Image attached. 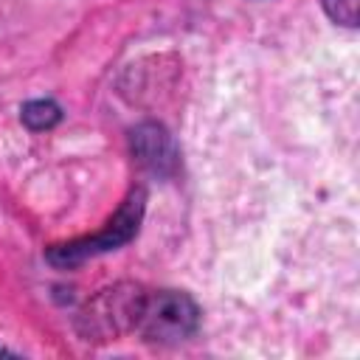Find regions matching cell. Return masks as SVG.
Returning a JSON list of instances; mask_svg holds the SVG:
<instances>
[{"mask_svg":"<svg viewBox=\"0 0 360 360\" xmlns=\"http://www.w3.org/2000/svg\"><path fill=\"white\" fill-rule=\"evenodd\" d=\"M0 354H8V349H3V346H0Z\"/></svg>","mask_w":360,"mask_h":360,"instance_id":"cell-7","label":"cell"},{"mask_svg":"<svg viewBox=\"0 0 360 360\" xmlns=\"http://www.w3.org/2000/svg\"><path fill=\"white\" fill-rule=\"evenodd\" d=\"M129 143H132V155L138 158V163L146 172H152L158 177L177 174L180 152H177V143L163 124H155V121L138 124L129 135Z\"/></svg>","mask_w":360,"mask_h":360,"instance_id":"cell-4","label":"cell"},{"mask_svg":"<svg viewBox=\"0 0 360 360\" xmlns=\"http://www.w3.org/2000/svg\"><path fill=\"white\" fill-rule=\"evenodd\" d=\"M200 326V307L188 292L180 290H146L135 332L149 343H180Z\"/></svg>","mask_w":360,"mask_h":360,"instance_id":"cell-2","label":"cell"},{"mask_svg":"<svg viewBox=\"0 0 360 360\" xmlns=\"http://www.w3.org/2000/svg\"><path fill=\"white\" fill-rule=\"evenodd\" d=\"M323 11L329 14L332 22L343 25V28H357V17H360V0H321Z\"/></svg>","mask_w":360,"mask_h":360,"instance_id":"cell-6","label":"cell"},{"mask_svg":"<svg viewBox=\"0 0 360 360\" xmlns=\"http://www.w3.org/2000/svg\"><path fill=\"white\" fill-rule=\"evenodd\" d=\"M143 292L146 290L141 284H132V281H121L115 287L101 290L79 312L82 338L110 340V338H121L127 332H135V321H138Z\"/></svg>","mask_w":360,"mask_h":360,"instance_id":"cell-3","label":"cell"},{"mask_svg":"<svg viewBox=\"0 0 360 360\" xmlns=\"http://www.w3.org/2000/svg\"><path fill=\"white\" fill-rule=\"evenodd\" d=\"M143 211H146V191L143 186L132 188L127 194V200L118 205V211L112 214V219L93 236H82V239H73V242H62V245H53L48 248L45 259L53 264V267H76L93 256H101V253H110V250H118L121 245H127L129 239H135L141 222H143Z\"/></svg>","mask_w":360,"mask_h":360,"instance_id":"cell-1","label":"cell"},{"mask_svg":"<svg viewBox=\"0 0 360 360\" xmlns=\"http://www.w3.org/2000/svg\"><path fill=\"white\" fill-rule=\"evenodd\" d=\"M20 121L31 132H45L62 121V107L53 98H31L20 107Z\"/></svg>","mask_w":360,"mask_h":360,"instance_id":"cell-5","label":"cell"}]
</instances>
